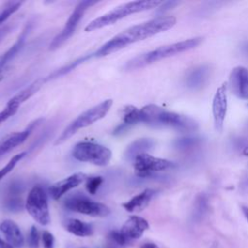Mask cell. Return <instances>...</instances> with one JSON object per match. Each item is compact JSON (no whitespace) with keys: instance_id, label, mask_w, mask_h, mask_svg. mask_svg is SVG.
Returning a JSON list of instances; mask_svg holds the SVG:
<instances>
[{"instance_id":"obj_1","label":"cell","mask_w":248,"mask_h":248,"mask_svg":"<svg viewBox=\"0 0 248 248\" xmlns=\"http://www.w3.org/2000/svg\"><path fill=\"white\" fill-rule=\"evenodd\" d=\"M176 23V18L172 16H161L149 19L140 24L133 25L122 32L116 34L104 45H102L94 53L96 57L109 55L119 49L128 46L139 41L145 40L158 33L170 29Z\"/></svg>"},{"instance_id":"obj_2","label":"cell","mask_w":248,"mask_h":248,"mask_svg":"<svg viewBox=\"0 0 248 248\" xmlns=\"http://www.w3.org/2000/svg\"><path fill=\"white\" fill-rule=\"evenodd\" d=\"M141 123L153 126H166L181 131H194L198 123L191 117L167 110L157 105L149 104L140 108Z\"/></svg>"},{"instance_id":"obj_3","label":"cell","mask_w":248,"mask_h":248,"mask_svg":"<svg viewBox=\"0 0 248 248\" xmlns=\"http://www.w3.org/2000/svg\"><path fill=\"white\" fill-rule=\"evenodd\" d=\"M202 42V37H196V38H191L188 40L161 46L155 49L140 54L134 57L133 59L129 60L125 65V70L133 71V70L143 68L161 59L173 56L180 52H184L189 49H192L198 46Z\"/></svg>"},{"instance_id":"obj_4","label":"cell","mask_w":248,"mask_h":248,"mask_svg":"<svg viewBox=\"0 0 248 248\" xmlns=\"http://www.w3.org/2000/svg\"><path fill=\"white\" fill-rule=\"evenodd\" d=\"M163 2L158 0H140V1H131L120 6H117L113 10L94 18L85 27L86 32L95 31L103 27H107L114 24L118 20L136 13L151 10L160 6Z\"/></svg>"},{"instance_id":"obj_5","label":"cell","mask_w":248,"mask_h":248,"mask_svg":"<svg viewBox=\"0 0 248 248\" xmlns=\"http://www.w3.org/2000/svg\"><path fill=\"white\" fill-rule=\"evenodd\" d=\"M112 104L113 101L111 99H107L99 103L98 105L81 112L72 122H70L69 125L61 132V134L56 139L54 145L63 143L64 141L68 140L71 137H73L78 130L90 126L93 123L104 118L109 111Z\"/></svg>"},{"instance_id":"obj_6","label":"cell","mask_w":248,"mask_h":248,"mask_svg":"<svg viewBox=\"0 0 248 248\" xmlns=\"http://www.w3.org/2000/svg\"><path fill=\"white\" fill-rule=\"evenodd\" d=\"M72 155L79 162L90 163L99 167L108 165L112 157L108 147L92 141L78 142L72 150Z\"/></svg>"},{"instance_id":"obj_7","label":"cell","mask_w":248,"mask_h":248,"mask_svg":"<svg viewBox=\"0 0 248 248\" xmlns=\"http://www.w3.org/2000/svg\"><path fill=\"white\" fill-rule=\"evenodd\" d=\"M25 208L30 216L40 225L46 226L50 222L47 193L42 185H35L29 191Z\"/></svg>"},{"instance_id":"obj_8","label":"cell","mask_w":248,"mask_h":248,"mask_svg":"<svg viewBox=\"0 0 248 248\" xmlns=\"http://www.w3.org/2000/svg\"><path fill=\"white\" fill-rule=\"evenodd\" d=\"M64 205L70 211L92 217H107L110 214V209L108 205L95 202L79 193L69 196L65 200Z\"/></svg>"},{"instance_id":"obj_9","label":"cell","mask_w":248,"mask_h":248,"mask_svg":"<svg viewBox=\"0 0 248 248\" xmlns=\"http://www.w3.org/2000/svg\"><path fill=\"white\" fill-rule=\"evenodd\" d=\"M97 4V1H81L79 2L76 8L71 13L70 16L68 17L65 25L61 29V31L53 38L51 43L49 44V49L55 50L59 48L66 41H68L72 35L75 33L77 26L80 19L82 18L85 11L90 8L91 6Z\"/></svg>"},{"instance_id":"obj_10","label":"cell","mask_w":248,"mask_h":248,"mask_svg":"<svg viewBox=\"0 0 248 248\" xmlns=\"http://www.w3.org/2000/svg\"><path fill=\"white\" fill-rule=\"evenodd\" d=\"M174 164L167 159L158 158L148 153L139 154L134 158V170L137 176L144 178L171 169Z\"/></svg>"},{"instance_id":"obj_11","label":"cell","mask_w":248,"mask_h":248,"mask_svg":"<svg viewBox=\"0 0 248 248\" xmlns=\"http://www.w3.org/2000/svg\"><path fill=\"white\" fill-rule=\"evenodd\" d=\"M228 108L227 97V83H222L216 90L212 100V115L214 120V127L217 132H222Z\"/></svg>"},{"instance_id":"obj_12","label":"cell","mask_w":248,"mask_h":248,"mask_svg":"<svg viewBox=\"0 0 248 248\" xmlns=\"http://www.w3.org/2000/svg\"><path fill=\"white\" fill-rule=\"evenodd\" d=\"M43 120H44L43 118L36 119L35 121L31 122L24 130L19 131V132L11 133L8 136H6L4 139H2L0 140V156L10 152L15 147H16V146L20 145L21 143H23L28 139V137L31 135L33 130L39 124H41V122Z\"/></svg>"},{"instance_id":"obj_13","label":"cell","mask_w":248,"mask_h":248,"mask_svg":"<svg viewBox=\"0 0 248 248\" xmlns=\"http://www.w3.org/2000/svg\"><path fill=\"white\" fill-rule=\"evenodd\" d=\"M87 179V175L84 172H75L66 178L53 183L48 188V194L53 200H59L70 190L78 187L83 181Z\"/></svg>"},{"instance_id":"obj_14","label":"cell","mask_w":248,"mask_h":248,"mask_svg":"<svg viewBox=\"0 0 248 248\" xmlns=\"http://www.w3.org/2000/svg\"><path fill=\"white\" fill-rule=\"evenodd\" d=\"M231 91L239 99L248 100V70L243 66L233 68L230 74Z\"/></svg>"},{"instance_id":"obj_15","label":"cell","mask_w":248,"mask_h":248,"mask_svg":"<svg viewBox=\"0 0 248 248\" xmlns=\"http://www.w3.org/2000/svg\"><path fill=\"white\" fill-rule=\"evenodd\" d=\"M148 222L140 216L132 215L123 224L120 232L127 238L128 241L139 239L143 232L148 230Z\"/></svg>"},{"instance_id":"obj_16","label":"cell","mask_w":248,"mask_h":248,"mask_svg":"<svg viewBox=\"0 0 248 248\" xmlns=\"http://www.w3.org/2000/svg\"><path fill=\"white\" fill-rule=\"evenodd\" d=\"M155 194L156 191L154 189L147 188L140 194L134 196L129 201L123 202L122 207L128 212H140L149 204Z\"/></svg>"},{"instance_id":"obj_17","label":"cell","mask_w":248,"mask_h":248,"mask_svg":"<svg viewBox=\"0 0 248 248\" xmlns=\"http://www.w3.org/2000/svg\"><path fill=\"white\" fill-rule=\"evenodd\" d=\"M0 230L6 237V240L9 244H11L14 248H21L24 244V237L22 232L13 220H4L0 224Z\"/></svg>"},{"instance_id":"obj_18","label":"cell","mask_w":248,"mask_h":248,"mask_svg":"<svg viewBox=\"0 0 248 248\" xmlns=\"http://www.w3.org/2000/svg\"><path fill=\"white\" fill-rule=\"evenodd\" d=\"M29 31L30 24H26L22 29L21 33L19 34V36L17 37L16 41L10 46L9 49H7L3 54L0 55V75H3V70L5 69L7 64L10 63L22 48Z\"/></svg>"},{"instance_id":"obj_19","label":"cell","mask_w":248,"mask_h":248,"mask_svg":"<svg viewBox=\"0 0 248 248\" xmlns=\"http://www.w3.org/2000/svg\"><path fill=\"white\" fill-rule=\"evenodd\" d=\"M209 67L207 65H200L193 68L186 76V85L190 89H199L208 79Z\"/></svg>"},{"instance_id":"obj_20","label":"cell","mask_w":248,"mask_h":248,"mask_svg":"<svg viewBox=\"0 0 248 248\" xmlns=\"http://www.w3.org/2000/svg\"><path fill=\"white\" fill-rule=\"evenodd\" d=\"M64 227L69 232L80 237L91 236L94 232V229L91 224L75 218L67 219L64 222Z\"/></svg>"},{"instance_id":"obj_21","label":"cell","mask_w":248,"mask_h":248,"mask_svg":"<svg viewBox=\"0 0 248 248\" xmlns=\"http://www.w3.org/2000/svg\"><path fill=\"white\" fill-rule=\"evenodd\" d=\"M153 145L154 142L150 139H139L135 140L133 143H131V145H129V147L127 148V156L133 158L134 160V158L139 154L146 153V151L149 150Z\"/></svg>"},{"instance_id":"obj_22","label":"cell","mask_w":248,"mask_h":248,"mask_svg":"<svg viewBox=\"0 0 248 248\" xmlns=\"http://www.w3.org/2000/svg\"><path fill=\"white\" fill-rule=\"evenodd\" d=\"M122 120L125 126L135 125L138 123H141V113L140 108H138L135 106L129 105L122 108Z\"/></svg>"},{"instance_id":"obj_23","label":"cell","mask_w":248,"mask_h":248,"mask_svg":"<svg viewBox=\"0 0 248 248\" xmlns=\"http://www.w3.org/2000/svg\"><path fill=\"white\" fill-rule=\"evenodd\" d=\"M208 209V200L205 194H200L197 196L194 202L193 220L200 222L205 215Z\"/></svg>"},{"instance_id":"obj_24","label":"cell","mask_w":248,"mask_h":248,"mask_svg":"<svg viewBox=\"0 0 248 248\" xmlns=\"http://www.w3.org/2000/svg\"><path fill=\"white\" fill-rule=\"evenodd\" d=\"M22 5V2L12 1L8 2L4 5V7L0 10V24L4 23L13 14H15Z\"/></svg>"},{"instance_id":"obj_25","label":"cell","mask_w":248,"mask_h":248,"mask_svg":"<svg viewBox=\"0 0 248 248\" xmlns=\"http://www.w3.org/2000/svg\"><path fill=\"white\" fill-rule=\"evenodd\" d=\"M26 155V152H20L18 154H16L14 155L10 160L9 162L0 170V181L2 180V178H4L9 172H11L14 168L16 166V164Z\"/></svg>"},{"instance_id":"obj_26","label":"cell","mask_w":248,"mask_h":248,"mask_svg":"<svg viewBox=\"0 0 248 248\" xmlns=\"http://www.w3.org/2000/svg\"><path fill=\"white\" fill-rule=\"evenodd\" d=\"M19 107L20 106H18L17 104L9 100L8 103L6 104L5 108L0 111V125L2 123H4L6 120H8L10 117L15 115Z\"/></svg>"},{"instance_id":"obj_27","label":"cell","mask_w":248,"mask_h":248,"mask_svg":"<svg viewBox=\"0 0 248 248\" xmlns=\"http://www.w3.org/2000/svg\"><path fill=\"white\" fill-rule=\"evenodd\" d=\"M104 179L102 176H91L87 177L85 180V188L87 192L91 195H95L98 189L100 188L101 184L103 183Z\"/></svg>"},{"instance_id":"obj_28","label":"cell","mask_w":248,"mask_h":248,"mask_svg":"<svg viewBox=\"0 0 248 248\" xmlns=\"http://www.w3.org/2000/svg\"><path fill=\"white\" fill-rule=\"evenodd\" d=\"M108 238L111 240V242L118 246H125L129 242L127 238L122 234V232L117 230L110 231L108 233Z\"/></svg>"},{"instance_id":"obj_29","label":"cell","mask_w":248,"mask_h":248,"mask_svg":"<svg viewBox=\"0 0 248 248\" xmlns=\"http://www.w3.org/2000/svg\"><path fill=\"white\" fill-rule=\"evenodd\" d=\"M39 240H40V235H39L38 229L33 225L30 229L28 239H27L29 248H39Z\"/></svg>"},{"instance_id":"obj_30","label":"cell","mask_w":248,"mask_h":248,"mask_svg":"<svg viewBox=\"0 0 248 248\" xmlns=\"http://www.w3.org/2000/svg\"><path fill=\"white\" fill-rule=\"evenodd\" d=\"M42 241L44 248H54V237L48 231H44L42 233Z\"/></svg>"},{"instance_id":"obj_31","label":"cell","mask_w":248,"mask_h":248,"mask_svg":"<svg viewBox=\"0 0 248 248\" xmlns=\"http://www.w3.org/2000/svg\"><path fill=\"white\" fill-rule=\"evenodd\" d=\"M199 140L198 139H193V138H182L179 139L176 141V145L179 148H186V147H190L195 145L196 143H198Z\"/></svg>"},{"instance_id":"obj_32","label":"cell","mask_w":248,"mask_h":248,"mask_svg":"<svg viewBox=\"0 0 248 248\" xmlns=\"http://www.w3.org/2000/svg\"><path fill=\"white\" fill-rule=\"evenodd\" d=\"M161 5H162V6H161V8L159 9V11L164 13V12H166V11H168V10L173 8L174 6L178 5V2H176V1H168V2L162 3Z\"/></svg>"},{"instance_id":"obj_33","label":"cell","mask_w":248,"mask_h":248,"mask_svg":"<svg viewBox=\"0 0 248 248\" xmlns=\"http://www.w3.org/2000/svg\"><path fill=\"white\" fill-rule=\"evenodd\" d=\"M140 248H159V246L153 242H145L141 244Z\"/></svg>"},{"instance_id":"obj_34","label":"cell","mask_w":248,"mask_h":248,"mask_svg":"<svg viewBox=\"0 0 248 248\" xmlns=\"http://www.w3.org/2000/svg\"><path fill=\"white\" fill-rule=\"evenodd\" d=\"M0 248H14L11 244H9L7 241H4L0 237Z\"/></svg>"},{"instance_id":"obj_35","label":"cell","mask_w":248,"mask_h":248,"mask_svg":"<svg viewBox=\"0 0 248 248\" xmlns=\"http://www.w3.org/2000/svg\"><path fill=\"white\" fill-rule=\"evenodd\" d=\"M241 210H242V213H243L244 217L246 218V220L248 222V206L247 205H241Z\"/></svg>"},{"instance_id":"obj_36","label":"cell","mask_w":248,"mask_h":248,"mask_svg":"<svg viewBox=\"0 0 248 248\" xmlns=\"http://www.w3.org/2000/svg\"><path fill=\"white\" fill-rule=\"evenodd\" d=\"M243 154L245 155V156H247L248 157V145L246 146V147H244V149H243Z\"/></svg>"},{"instance_id":"obj_37","label":"cell","mask_w":248,"mask_h":248,"mask_svg":"<svg viewBox=\"0 0 248 248\" xmlns=\"http://www.w3.org/2000/svg\"><path fill=\"white\" fill-rule=\"evenodd\" d=\"M210 248H218V244L216 243V242H214L213 244H211V246H210Z\"/></svg>"},{"instance_id":"obj_38","label":"cell","mask_w":248,"mask_h":248,"mask_svg":"<svg viewBox=\"0 0 248 248\" xmlns=\"http://www.w3.org/2000/svg\"><path fill=\"white\" fill-rule=\"evenodd\" d=\"M3 78V75H0V80Z\"/></svg>"},{"instance_id":"obj_39","label":"cell","mask_w":248,"mask_h":248,"mask_svg":"<svg viewBox=\"0 0 248 248\" xmlns=\"http://www.w3.org/2000/svg\"><path fill=\"white\" fill-rule=\"evenodd\" d=\"M0 157H1V156H0Z\"/></svg>"}]
</instances>
